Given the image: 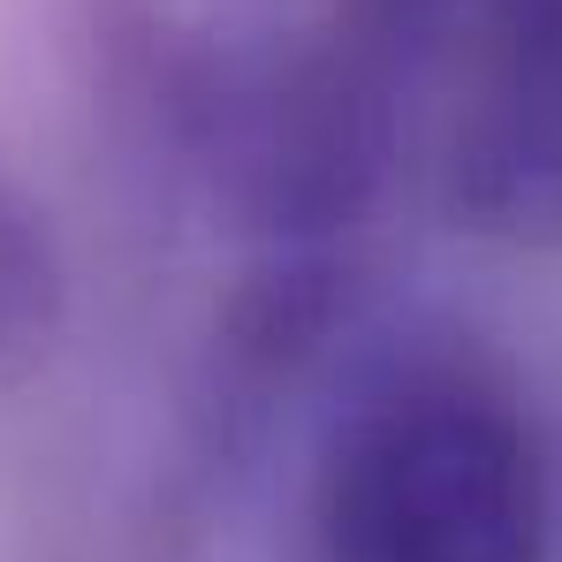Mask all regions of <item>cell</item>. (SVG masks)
Returning <instances> with one entry per match:
<instances>
[{
    "label": "cell",
    "instance_id": "obj_2",
    "mask_svg": "<svg viewBox=\"0 0 562 562\" xmlns=\"http://www.w3.org/2000/svg\"><path fill=\"white\" fill-rule=\"evenodd\" d=\"M403 130L464 99L562 77V0H350Z\"/></svg>",
    "mask_w": 562,
    "mask_h": 562
},
{
    "label": "cell",
    "instance_id": "obj_4",
    "mask_svg": "<svg viewBox=\"0 0 562 562\" xmlns=\"http://www.w3.org/2000/svg\"><path fill=\"white\" fill-rule=\"evenodd\" d=\"M548 562H562V464L548 471Z\"/></svg>",
    "mask_w": 562,
    "mask_h": 562
},
{
    "label": "cell",
    "instance_id": "obj_1",
    "mask_svg": "<svg viewBox=\"0 0 562 562\" xmlns=\"http://www.w3.org/2000/svg\"><path fill=\"white\" fill-rule=\"evenodd\" d=\"M548 471L494 366L395 350L319 434L312 562H548Z\"/></svg>",
    "mask_w": 562,
    "mask_h": 562
},
{
    "label": "cell",
    "instance_id": "obj_3",
    "mask_svg": "<svg viewBox=\"0 0 562 562\" xmlns=\"http://www.w3.org/2000/svg\"><path fill=\"white\" fill-rule=\"evenodd\" d=\"M61 304H69V274L54 221L31 198V183L0 160V387H15L46 358V342L61 335Z\"/></svg>",
    "mask_w": 562,
    "mask_h": 562
}]
</instances>
